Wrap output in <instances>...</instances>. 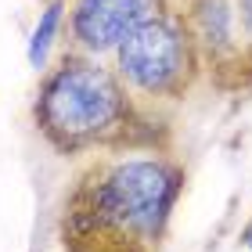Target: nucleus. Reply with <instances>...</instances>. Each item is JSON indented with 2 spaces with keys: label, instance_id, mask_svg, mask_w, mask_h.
Wrapping results in <instances>:
<instances>
[{
  "label": "nucleus",
  "instance_id": "nucleus-1",
  "mask_svg": "<svg viewBox=\"0 0 252 252\" xmlns=\"http://www.w3.org/2000/svg\"><path fill=\"white\" fill-rule=\"evenodd\" d=\"M184 191L180 162L155 152L97 158L62 216L65 252H155Z\"/></svg>",
  "mask_w": 252,
  "mask_h": 252
},
{
  "label": "nucleus",
  "instance_id": "nucleus-2",
  "mask_svg": "<svg viewBox=\"0 0 252 252\" xmlns=\"http://www.w3.org/2000/svg\"><path fill=\"white\" fill-rule=\"evenodd\" d=\"M32 123L54 152L83 155L126 144L137 130V108L116 68L101 65V58L68 51L43 72L32 101Z\"/></svg>",
  "mask_w": 252,
  "mask_h": 252
},
{
  "label": "nucleus",
  "instance_id": "nucleus-3",
  "mask_svg": "<svg viewBox=\"0 0 252 252\" xmlns=\"http://www.w3.org/2000/svg\"><path fill=\"white\" fill-rule=\"evenodd\" d=\"M116 76L137 97H184L202 54L194 47L184 18L166 11L141 29H133L116 47Z\"/></svg>",
  "mask_w": 252,
  "mask_h": 252
},
{
  "label": "nucleus",
  "instance_id": "nucleus-4",
  "mask_svg": "<svg viewBox=\"0 0 252 252\" xmlns=\"http://www.w3.org/2000/svg\"><path fill=\"white\" fill-rule=\"evenodd\" d=\"M166 0H76L68 11V32H72V51L105 58L116 54V47L141 29L144 22L166 15Z\"/></svg>",
  "mask_w": 252,
  "mask_h": 252
},
{
  "label": "nucleus",
  "instance_id": "nucleus-5",
  "mask_svg": "<svg viewBox=\"0 0 252 252\" xmlns=\"http://www.w3.org/2000/svg\"><path fill=\"white\" fill-rule=\"evenodd\" d=\"M184 26L191 32L202 58H231L238 51V15L234 0H191L184 15Z\"/></svg>",
  "mask_w": 252,
  "mask_h": 252
},
{
  "label": "nucleus",
  "instance_id": "nucleus-6",
  "mask_svg": "<svg viewBox=\"0 0 252 252\" xmlns=\"http://www.w3.org/2000/svg\"><path fill=\"white\" fill-rule=\"evenodd\" d=\"M62 26H65V0H51L40 11L36 26L29 32V43H26V62L32 72H47V58L54 51V40H58Z\"/></svg>",
  "mask_w": 252,
  "mask_h": 252
},
{
  "label": "nucleus",
  "instance_id": "nucleus-7",
  "mask_svg": "<svg viewBox=\"0 0 252 252\" xmlns=\"http://www.w3.org/2000/svg\"><path fill=\"white\" fill-rule=\"evenodd\" d=\"M234 15H238V26H242V32L252 40V0H234Z\"/></svg>",
  "mask_w": 252,
  "mask_h": 252
},
{
  "label": "nucleus",
  "instance_id": "nucleus-8",
  "mask_svg": "<svg viewBox=\"0 0 252 252\" xmlns=\"http://www.w3.org/2000/svg\"><path fill=\"white\" fill-rule=\"evenodd\" d=\"M242 242H245V245H249V252H252V227H249V231L242 234Z\"/></svg>",
  "mask_w": 252,
  "mask_h": 252
}]
</instances>
